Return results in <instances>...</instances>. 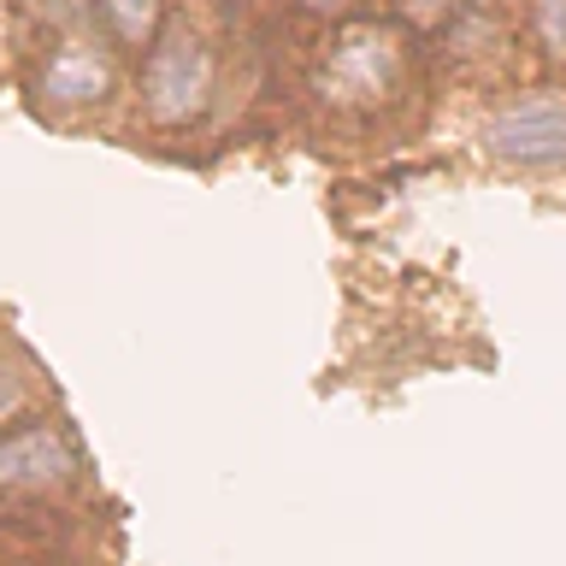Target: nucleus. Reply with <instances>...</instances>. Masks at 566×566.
<instances>
[{
  "label": "nucleus",
  "mask_w": 566,
  "mask_h": 566,
  "mask_svg": "<svg viewBox=\"0 0 566 566\" xmlns=\"http://www.w3.org/2000/svg\"><path fill=\"white\" fill-rule=\"evenodd\" d=\"M484 148L495 159H513V166H555V159H566V101L537 95L495 113L484 124Z\"/></svg>",
  "instance_id": "1"
},
{
  "label": "nucleus",
  "mask_w": 566,
  "mask_h": 566,
  "mask_svg": "<svg viewBox=\"0 0 566 566\" xmlns=\"http://www.w3.org/2000/svg\"><path fill=\"white\" fill-rule=\"evenodd\" d=\"M207 88H212V53L195 42V35H166L148 60V106L154 118L166 124H184L207 106Z\"/></svg>",
  "instance_id": "2"
},
{
  "label": "nucleus",
  "mask_w": 566,
  "mask_h": 566,
  "mask_svg": "<svg viewBox=\"0 0 566 566\" xmlns=\"http://www.w3.org/2000/svg\"><path fill=\"white\" fill-rule=\"evenodd\" d=\"M389 77H396V42H389L384 30H354L325 65V95L371 101V95H384Z\"/></svg>",
  "instance_id": "3"
},
{
  "label": "nucleus",
  "mask_w": 566,
  "mask_h": 566,
  "mask_svg": "<svg viewBox=\"0 0 566 566\" xmlns=\"http://www.w3.org/2000/svg\"><path fill=\"white\" fill-rule=\"evenodd\" d=\"M65 472H71V449L60 431H24L0 442V484L7 490H42V484H60Z\"/></svg>",
  "instance_id": "4"
},
{
  "label": "nucleus",
  "mask_w": 566,
  "mask_h": 566,
  "mask_svg": "<svg viewBox=\"0 0 566 566\" xmlns=\"http://www.w3.org/2000/svg\"><path fill=\"white\" fill-rule=\"evenodd\" d=\"M106 83H113V65H106L101 53L65 48L60 60L48 65L42 95H48V101H60V106H77V101H95V95H106Z\"/></svg>",
  "instance_id": "5"
},
{
  "label": "nucleus",
  "mask_w": 566,
  "mask_h": 566,
  "mask_svg": "<svg viewBox=\"0 0 566 566\" xmlns=\"http://www.w3.org/2000/svg\"><path fill=\"white\" fill-rule=\"evenodd\" d=\"M106 18H113V30L124 35V42H142V35L154 30V12H159V0H101Z\"/></svg>",
  "instance_id": "6"
},
{
  "label": "nucleus",
  "mask_w": 566,
  "mask_h": 566,
  "mask_svg": "<svg viewBox=\"0 0 566 566\" xmlns=\"http://www.w3.org/2000/svg\"><path fill=\"white\" fill-rule=\"evenodd\" d=\"M537 24H543V42L566 53V0H537Z\"/></svg>",
  "instance_id": "7"
},
{
  "label": "nucleus",
  "mask_w": 566,
  "mask_h": 566,
  "mask_svg": "<svg viewBox=\"0 0 566 566\" xmlns=\"http://www.w3.org/2000/svg\"><path fill=\"white\" fill-rule=\"evenodd\" d=\"M18 401H24V384L12 366H0V413H18Z\"/></svg>",
  "instance_id": "8"
},
{
  "label": "nucleus",
  "mask_w": 566,
  "mask_h": 566,
  "mask_svg": "<svg viewBox=\"0 0 566 566\" xmlns=\"http://www.w3.org/2000/svg\"><path fill=\"white\" fill-rule=\"evenodd\" d=\"M401 7L413 12L419 24H431V18H442V12H449V0H401Z\"/></svg>",
  "instance_id": "9"
},
{
  "label": "nucleus",
  "mask_w": 566,
  "mask_h": 566,
  "mask_svg": "<svg viewBox=\"0 0 566 566\" xmlns=\"http://www.w3.org/2000/svg\"><path fill=\"white\" fill-rule=\"evenodd\" d=\"M307 7H318V12H331V7H343V0H307Z\"/></svg>",
  "instance_id": "10"
}]
</instances>
